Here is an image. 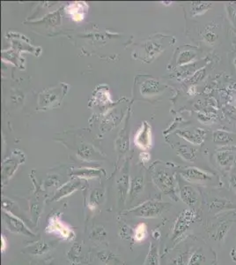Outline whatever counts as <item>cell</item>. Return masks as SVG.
Masks as SVG:
<instances>
[{
    "instance_id": "obj_1",
    "label": "cell",
    "mask_w": 236,
    "mask_h": 265,
    "mask_svg": "<svg viewBox=\"0 0 236 265\" xmlns=\"http://www.w3.org/2000/svg\"><path fill=\"white\" fill-rule=\"evenodd\" d=\"M171 205L167 202L160 201H145L142 204L138 205L136 208L130 209V213L135 217L143 219H155L162 215L163 212L169 209Z\"/></svg>"
},
{
    "instance_id": "obj_2",
    "label": "cell",
    "mask_w": 236,
    "mask_h": 265,
    "mask_svg": "<svg viewBox=\"0 0 236 265\" xmlns=\"http://www.w3.org/2000/svg\"><path fill=\"white\" fill-rule=\"evenodd\" d=\"M45 230L46 233L56 235L66 241H71L75 238L72 228L63 222L58 214H53L49 217Z\"/></svg>"
},
{
    "instance_id": "obj_3",
    "label": "cell",
    "mask_w": 236,
    "mask_h": 265,
    "mask_svg": "<svg viewBox=\"0 0 236 265\" xmlns=\"http://www.w3.org/2000/svg\"><path fill=\"white\" fill-rule=\"evenodd\" d=\"M195 218H196V212L191 208L184 209L183 211L180 213L173 228V242H176L180 238H182L184 233H186Z\"/></svg>"
},
{
    "instance_id": "obj_4",
    "label": "cell",
    "mask_w": 236,
    "mask_h": 265,
    "mask_svg": "<svg viewBox=\"0 0 236 265\" xmlns=\"http://www.w3.org/2000/svg\"><path fill=\"white\" fill-rule=\"evenodd\" d=\"M153 181L160 190H162L164 194H168L173 200L177 201L175 188V179L172 174L164 170H159L154 173Z\"/></svg>"
},
{
    "instance_id": "obj_5",
    "label": "cell",
    "mask_w": 236,
    "mask_h": 265,
    "mask_svg": "<svg viewBox=\"0 0 236 265\" xmlns=\"http://www.w3.org/2000/svg\"><path fill=\"white\" fill-rule=\"evenodd\" d=\"M3 221L12 233L21 234L25 236H35V233H32L31 231L28 229V226H26L21 219L13 215L10 211H6L5 209L3 211Z\"/></svg>"
},
{
    "instance_id": "obj_6",
    "label": "cell",
    "mask_w": 236,
    "mask_h": 265,
    "mask_svg": "<svg viewBox=\"0 0 236 265\" xmlns=\"http://www.w3.org/2000/svg\"><path fill=\"white\" fill-rule=\"evenodd\" d=\"M180 174L188 181H210L213 179L211 173L196 167H190L182 170Z\"/></svg>"
},
{
    "instance_id": "obj_7",
    "label": "cell",
    "mask_w": 236,
    "mask_h": 265,
    "mask_svg": "<svg viewBox=\"0 0 236 265\" xmlns=\"http://www.w3.org/2000/svg\"><path fill=\"white\" fill-rule=\"evenodd\" d=\"M63 91L62 88H54L51 89H48L43 92V94L40 95L39 103L41 105L52 106L55 103L59 102L60 97L63 96Z\"/></svg>"
},
{
    "instance_id": "obj_8",
    "label": "cell",
    "mask_w": 236,
    "mask_h": 265,
    "mask_svg": "<svg viewBox=\"0 0 236 265\" xmlns=\"http://www.w3.org/2000/svg\"><path fill=\"white\" fill-rule=\"evenodd\" d=\"M235 152L236 147L233 149L227 148V149L217 152L216 153V161L218 163V166H220L221 168H225V169L233 166L234 162H235Z\"/></svg>"
},
{
    "instance_id": "obj_9",
    "label": "cell",
    "mask_w": 236,
    "mask_h": 265,
    "mask_svg": "<svg viewBox=\"0 0 236 265\" xmlns=\"http://www.w3.org/2000/svg\"><path fill=\"white\" fill-rule=\"evenodd\" d=\"M135 144L141 148H147L151 146V127L147 123H144L135 135Z\"/></svg>"
},
{
    "instance_id": "obj_10",
    "label": "cell",
    "mask_w": 236,
    "mask_h": 265,
    "mask_svg": "<svg viewBox=\"0 0 236 265\" xmlns=\"http://www.w3.org/2000/svg\"><path fill=\"white\" fill-rule=\"evenodd\" d=\"M179 195L182 201L190 207H194L198 201V193L190 186H181Z\"/></svg>"
},
{
    "instance_id": "obj_11",
    "label": "cell",
    "mask_w": 236,
    "mask_h": 265,
    "mask_svg": "<svg viewBox=\"0 0 236 265\" xmlns=\"http://www.w3.org/2000/svg\"><path fill=\"white\" fill-rule=\"evenodd\" d=\"M205 134L206 132L200 128H195L193 130H181L178 132L179 135L194 145L201 144L204 141Z\"/></svg>"
},
{
    "instance_id": "obj_12",
    "label": "cell",
    "mask_w": 236,
    "mask_h": 265,
    "mask_svg": "<svg viewBox=\"0 0 236 265\" xmlns=\"http://www.w3.org/2000/svg\"><path fill=\"white\" fill-rule=\"evenodd\" d=\"M81 185V182L78 180H70L63 186L60 187L58 190L56 191V194H54V197L52 198V201H59L62 198L68 196L70 194L74 193L77 190Z\"/></svg>"
},
{
    "instance_id": "obj_13",
    "label": "cell",
    "mask_w": 236,
    "mask_h": 265,
    "mask_svg": "<svg viewBox=\"0 0 236 265\" xmlns=\"http://www.w3.org/2000/svg\"><path fill=\"white\" fill-rule=\"evenodd\" d=\"M87 10H88V7L83 2L70 4L66 8L67 13L70 14L75 21H83Z\"/></svg>"
},
{
    "instance_id": "obj_14",
    "label": "cell",
    "mask_w": 236,
    "mask_h": 265,
    "mask_svg": "<svg viewBox=\"0 0 236 265\" xmlns=\"http://www.w3.org/2000/svg\"><path fill=\"white\" fill-rule=\"evenodd\" d=\"M162 90V88L160 85V82L154 79L144 81L141 85V94L145 95V96H151V95H156Z\"/></svg>"
},
{
    "instance_id": "obj_15",
    "label": "cell",
    "mask_w": 236,
    "mask_h": 265,
    "mask_svg": "<svg viewBox=\"0 0 236 265\" xmlns=\"http://www.w3.org/2000/svg\"><path fill=\"white\" fill-rule=\"evenodd\" d=\"M197 52L196 48L191 47H186L180 50L179 55L177 58V65L183 66L187 64L190 63L191 61H194L197 58Z\"/></svg>"
},
{
    "instance_id": "obj_16",
    "label": "cell",
    "mask_w": 236,
    "mask_h": 265,
    "mask_svg": "<svg viewBox=\"0 0 236 265\" xmlns=\"http://www.w3.org/2000/svg\"><path fill=\"white\" fill-rule=\"evenodd\" d=\"M235 208V205L232 204L231 201L225 200V199H219V198H215L214 200L211 201V203L209 205L210 211L213 212V213Z\"/></svg>"
},
{
    "instance_id": "obj_17",
    "label": "cell",
    "mask_w": 236,
    "mask_h": 265,
    "mask_svg": "<svg viewBox=\"0 0 236 265\" xmlns=\"http://www.w3.org/2000/svg\"><path fill=\"white\" fill-rule=\"evenodd\" d=\"M78 155L81 158L86 161H92V160H99L102 158V155L98 152L95 150V148L89 144H83L81 148L78 149Z\"/></svg>"
},
{
    "instance_id": "obj_18",
    "label": "cell",
    "mask_w": 236,
    "mask_h": 265,
    "mask_svg": "<svg viewBox=\"0 0 236 265\" xmlns=\"http://www.w3.org/2000/svg\"><path fill=\"white\" fill-rule=\"evenodd\" d=\"M98 258L105 265H122L123 261L111 251L103 250L98 253Z\"/></svg>"
},
{
    "instance_id": "obj_19",
    "label": "cell",
    "mask_w": 236,
    "mask_h": 265,
    "mask_svg": "<svg viewBox=\"0 0 236 265\" xmlns=\"http://www.w3.org/2000/svg\"><path fill=\"white\" fill-rule=\"evenodd\" d=\"M144 265H160L159 248L152 242L149 246V250H148L147 255L144 260Z\"/></svg>"
},
{
    "instance_id": "obj_20",
    "label": "cell",
    "mask_w": 236,
    "mask_h": 265,
    "mask_svg": "<svg viewBox=\"0 0 236 265\" xmlns=\"http://www.w3.org/2000/svg\"><path fill=\"white\" fill-rule=\"evenodd\" d=\"M211 2H204V1H197L190 4V10L192 16H197L204 14L212 7Z\"/></svg>"
},
{
    "instance_id": "obj_21",
    "label": "cell",
    "mask_w": 236,
    "mask_h": 265,
    "mask_svg": "<svg viewBox=\"0 0 236 265\" xmlns=\"http://www.w3.org/2000/svg\"><path fill=\"white\" fill-rule=\"evenodd\" d=\"M148 236L147 226L144 223L138 224L133 231V240L137 243H142Z\"/></svg>"
},
{
    "instance_id": "obj_22",
    "label": "cell",
    "mask_w": 236,
    "mask_h": 265,
    "mask_svg": "<svg viewBox=\"0 0 236 265\" xmlns=\"http://www.w3.org/2000/svg\"><path fill=\"white\" fill-rule=\"evenodd\" d=\"M202 38L209 45H214L218 41V35L213 30V25H208L205 27L204 31L202 32Z\"/></svg>"
},
{
    "instance_id": "obj_23",
    "label": "cell",
    "mask_w": 236,
    "mask_h": 265,
    "mask_svg": "<svg viewBox=\"0 0 236 265\" xmlns=\"http://www.w3.org/2000/svg\"><path fill=\"white\" fill-rule=\"evenodd\" d=\"M142 190H143V178L139 176L135 177L130 183V201H132L134 199H136Z\"/></svg>"
},
{
    "instance_id": "obj_24",
    "label": "cell",
    "mask_w": 236,
    "mask_h": 265,
    "mask_svg": "<svg viewBox=\"0 0 236 265\" xmlns=\"http://www.w3.org/2000/svg\"><path fill=\"white\" fill-rule=\"evenodd\" d=\"M213 141L216 144L225 146V145L228 144L229 142L233 141V137L231 135V134H229L227 132L216 130L213 133Z\"/></svg>"
},
{
    "instance_id": "obj_25",
    "label": "cell",
    "mask_w": 236,
    "mask_h": 265,
    "mask_svg": "<svg viewBox=\"0 0 236 265\" xmlns=\"http://www.w3.org/2000/svg\"><path fill=\"white\" fill-rule=\"evenodd\" d=\"M231 226H232V221H230V220H225V221L220 223L217 227L216 232H215V240H218V241H222L224 240L226 234L228 233Z\"/></svg>"
},
{
    "instance_id": "obj_26",
    "label": "cell",
    "mask_w": 236,
    "mask_h": 265,
    "mask_svg": "<svg viewBox=\"0 0 236 265\" xmlns=\"http://www.w3.org/2000/svg\"><path fill=\"white\" fill-rule=\"evenodd\" d=\"M108 236V233L102 226H95L89 234V238L95 242H104Z\"/></svg>"
},
{
    "instance_id": "obj_27",
    "label": "cell",
    "mask_w": 236,
    "mask_h": 265,
    "mask_svg": "<svg viewBox=\"0 0 236 265\" xmlns=\"http://www.w3.org/2000/svg\"><path fill=\"white\" fill-rule=\"evenodd\" d=\"M118 189H119V195L121 201H124L126 198V194L129 192V176L128 172H125L120 178L118 181Z\"/></svg>"
},
{
    "instance_id": "obj_28",
    "label": "cell",
    "mask_w": 236,
    "mask_h": 265,
    "mask_svg": "<svg viewBox=\"0 0 236 265\" xmlns=\"http://www.w3.org/2000/svg\"><path fill=\"white\" fill-rule=\"evenodd\" d=\"M103 198V192L101 189H95L92 191L91 195L89 198V203L88 207L91 210H95L98 207L100 203L102 202Z\"/></svg>"
},
{
    "instance_id": "obj_29",
    "label": "cell",
    "mask_w": 236,
    "mask_h": 265,
    "mask_svg": "<svg viewBox=\"0 0 236 265\" xmlns=\"http://www.w3.org/2000/svg\"><path fill=\"white\" fill-rule=\"evenodd\" d=\"M101 172L98 170L90 169V168H83V169L75 170L73 172L74 175L78 177V178H96L100 175Z\"/></svg>"
},
{
    "instance_id": "obj_30",
    "label": "cell",
    "mask_w": 236,
    "mask_h": 265,
    "mask_svg": "<svg viewBox=\"0 0 236 265\" xmlns=\"http://www.w3.org/2000/svg\"><path fill=\"white\" fill-rule=\"evenodd\" d=\"M205 256L201 249L195 251L193 254L190 255L187 265H203L205 261Z\"/></svg>"
},
{
    "instance_id": "obj_31",
    "label": "cell",
    "mask_w": 236,
    "mask_h": 265,
    "mask_svg": "<svg viewBox=\"0 0 236 265\" xmlns=\"http://www.w3.org/2000/svg\"><path fill=\"white\" fill-rule=\"evenodd\" d=\"M226 14L232 26L236 28V2H228L225 4Z\"/></svg>"
},
{
    "instance_id": "obj_32",
    "label": "cell",
    "mask_w": 236,
    "mask_h": 265,
    "mask_svg": "<svg viewBox=\"0 0 236 265\" xmlns=\"http://www.w3.org/2000/svg\"><path fill=\"white\" fill-rule=\"evenodd\" d=\"M49 250V246L47 243H36L30 247L29 253L33 254H45Z\"/></svg>"
},
{
    "instance_id": "obj_33",
    "label": "cell",
    "mask_w": 236,
    "mask_h": 265,
    "mask_svg": "<svg viewBox=\"0 0 236 265\" xmlns=\"http://www.w3.org/2000/svg\"><path fill=\"white\" fill-rule=\"evenodd\" d=\"M189 253L183 252L177 254L176 257H174L171 261V265H187L189 261Z\"/></svg>"
},
{
    "instance_id": "obj_34",
    "label": "cell",
    "mask_w": 236,
    "mask_h": 265,
    "mask_svg": "<svg viewBox=\"0 0 236 265\" xmlns=\"http://www.w3.org/2000/svg\"><path fill=\"white\" fill-rule=\"evenodd\" d=\"M180 153L188 161H194L195 159V152L193 149L188 148L187 146H183V148L180 149Z\"/></svg>"
},
{
    "instance_id": "obj_35",
    "label": "cell",
    "mask_w": 236,
    "mask_h": 265,
    "mask_svg": "<svg viewBox=\"0 0 236 265\" xmlns=\"http://www.w3.org/2000/svg\"><path fill=\"white\" fill-rule=\"evenodd\" d=\"M229 183L236 194V165L235 166H232V171L229 177Z\"/></svg>"
},
{
    "instance_id": "obj_36",
    "label": "cell",
    "mask_w": 236,
    "mask_h": 265,
    "mask_svg": "<svg viewBox=\"0 0 236 265\" xmlns=\"http://www.w3.org/2000/svg\"><path fill=\"white\" fill-rule=\"evenodd\" d=\"M7 248V240L6 237L2 235L1 236V251L5 252Z\"/></svg>"
},
{
    "instance_id": "obj_37",
    "label": "cell",
    "mask_w": 236,
    "mask_h": 265,
    "mask_svg": "<svg viewBox=\"0 0 236 265\" xmlns=\"http://www.w3.org/2000/svg\"><path fill=\"white\" fill-rule=\"evenodd\" d=\"M139 156H140L141 160L144 163L147 162V161H149V159H150V155H149L148 153H146V152H142Z\"/></svg>"
},
{
    "instance_id": "obj_38",
    "label": "cell",
    "mask_w": 236,
    "mask_h": 265,
    "mask_svg": "<svg viewBox=\"0 0 236 265\" xmlns=\"http://www.w3.org/2000/svg\"><path fill=\"white\" fill-rule=\"evenodd\" d=\"M130 228H128L127 226H123V228L121 229V232H123V235L122 236L123 237H128V236H132V235H130Z\"/></svg>"
},
{
    "instance_id": "obj_39",
    "label": "cell",
    "mask_w": 236,
    "mask_h": 265,
    "mask_svg": "<svg viewBox=\"0 0 236 265\" xmlns=\"http://www.w3.org/2000/svg\"><path fill=\"white\" fill-rule=\"evenodd\" d=\"M152 237H153V239H155V240H158L159 238L161 237V233H160L159 231H157V230H155V231L152 232Z\"/></svg>"
},
{
    "instance_id": "obj_40",
    "label": "cell",
    "mask_w": 236,
    "mask_h": 265,
    "mask_svg": "<svg viewBox=\"0 0 236 265\" xmlns=\"http://www.w3.org/2000/svg\"><path fill=\"white\" fill-rule=\"evenodd\" d=\"M233 66L236 67V57L234 58V60H233Z\"/></svg>"
}]
</instances>
